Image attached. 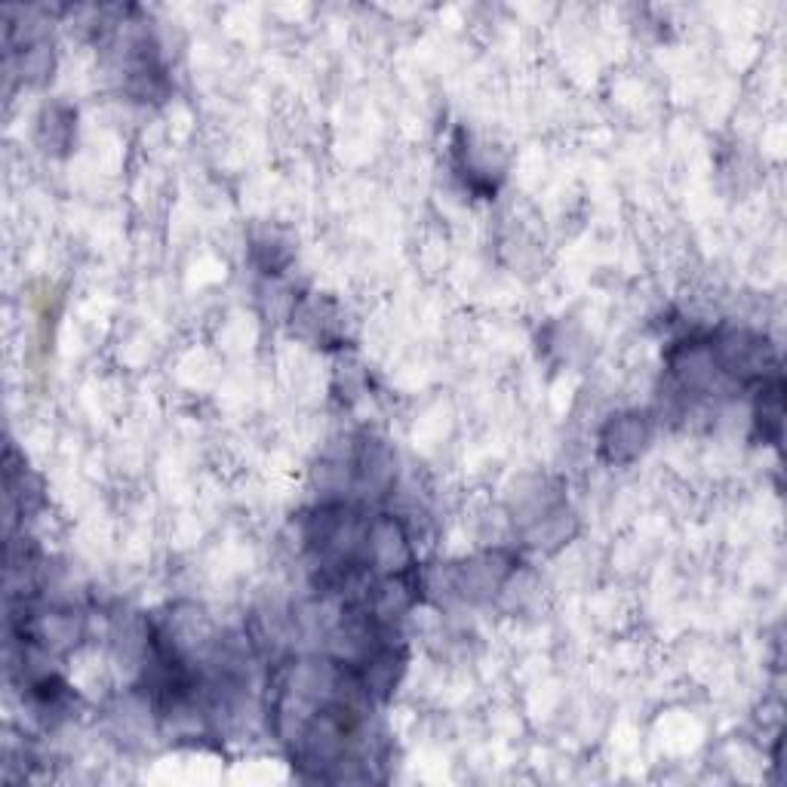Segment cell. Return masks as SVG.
Instances as JSON below:
<instances>
[{"instance_id": "obj_1", "label": "cell", "mask_w": 787, "mask_h": 787, "mask_svg": "<svg viewBox=\"0 0 787 787\" xmlns=\"http://www.w3.org/2000/svg\"><path fill=\"white\" fill-rule=\"evenodd\" d=\"M643 443H646V415H618L603 434V450L613 462H622V450H627V458H634L643 450Z\"/></svg>"}]
</instances>
